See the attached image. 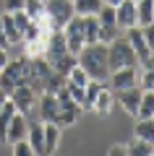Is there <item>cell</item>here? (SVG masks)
Wrapping results in <instances>:
<instances>
[{
    "mask_svg": "<svg viewBox=\"0 0 154 156\" xmlns=\"http://www.w3.org/2000/svg\"><path fill=\"white\" fill-rule=\"evenodd\" d=\"M78 65L86 70L89 78L105 83L107 76H110V65H107V44H102V42H97V44H86L81 52H78Z\"/></svg>",
    "mask_w": 154,
    "mask_h": 156,
    "instance_id": "obj_1",
    "label": "cell"
},
{
    "mask_svg": "<svg viewBox=\"0 0 154 156\" xmlns=\"http://www.w3.org/2000/svg\"><path fill=\"white\" fill-rule=\"evenodd\" d=\"M58 104H60V115H58V125L60 128H68V125H76V120L81 117V107L76 104V99H73L71 94H68V89L63 86L60 91H58Z\"/></svg>",
    "mask_w": 154,
    "mask_h": 156,
    "instance_id": "obj_6",
    "label": "cell"
},
{
    "mask_svg": "<svg viewBox=\"0 0 154 156\" xmlns=\"http://www.w3.org/2000/svg\"><path fill=\"white\" fill-rule=\"evenodd\" d=\"M63 52H68L66 37H63V29H60V31H50V34H47V60L63 55Z\"/></svg>",
    "mask_w": 154,
    "mask_h": 156,
    "instance_id": "obj_16",
    "label": "cell"
},
{
    "mask_svg": "<svg viewBox=\"0 0 154 156\" xmlns=\"http://www.w3.org/2000/svg\"><path fill=\"white\" fill-rule=\"evenodd\" d=\"M107 5H118V3H123V0H105Z\"/></svg>",
    "mask_w": 154,
    "mask_h": 156,
    "instance_id": "obj_43",
    "label": "cell"
},
{
    "mask_svg": "<svg viewBox=\"0 0 154 156\" xmlns=\"http://www.w3.org/2000/svg\"><path fill=\"white\" fill-rule=\"evenodd\" d=\"M126 39L131 42L133 52H136V57H138V65H141L144 60H149V57L154 55V50L146 44V39H144V34H141V29H138V26H131V29H126Z\"/></svg>",
    "mask_w": 154,
    "mask_h": 156,
    "instance_id": "obj_11",
    "label": "cell"
},
{
    "mask_svg": "<svg viewBox=\"0 0 154 156\" xmlns=\"http://www.w3.org/2000/svg\"><path fill=\"white\" fill-rule=\"evenodd\" d=\"M44 13H47V21L52 31H60L73 16V0H44Z\"/></svg>",
    "mask_w": 154,
    "mask_h": 156,
    "instance_id": "obj_4",
    "label": "cell"
},
{
    "mask_svg": "<svg viewBox=\"0 0 154 156\" xmlns=\"http://www.w3.org/2000/svg\"><path fill=\"white\" fill-rule=\"evenodd\" d=\"M115 21H118V29H131V26H138L136 21V0H123L115 5Z\"/></svg>",
    "mask_w": 154,
    "mask_h": 156,
    "instance_id": "obj_13",
    "label": "cell"
},
{
    "mask_svg": "<svg viewBox=\"0 0 154 156\" xmlns=\"http://www.w3.org/2000/svg\"><path fill=\"white\" fill-rule=\"evenodd\" d=\"M37 99H39V94H37L29 83H21V86H16V89L11 91V101L16 104L18 112H24V115H26V112H34Z\"/></svg>",
    "mask_w": 154,
    "mask_h": 156,
    "instance_id": "obj_8",
    "label": "cell"
},
{
    "mask_svg": "<svg viewBox=\"0 0 154 156\" xmlns=\"http://www.w3.org/2000/svg\"><path fill=\"white\" fill-rule=\"evenodd\" d=\"M63 86H66V76L58 73V70H52V73H50V78H47V83H44V91H42V94H58Z\"/></svg>",
    "mask_w": 154,
    "mask_h": 156,
    "instance_id": "obj_31",
    "label": "cell"
},
{
    "mask_svg": "<svg viewBox=\"0 0 154 156\" xmlns=\"http://www.w3.org/2000/svg\"><path fill=\"white\" fill-rule=\"evenodd\" d=\"M66 81H68V83H76V86H86L89 76H86V70H84V68H81V65L76 62V65L71 68V73L66 76Z\"/></svg>",
    "mask_w": 154,
    "mask_h": 156,
    "instance_id": "obj_33",
    "label": "cell"
},
{
    "mask_svg": "<svg viewBox=\"0 0 154 156\" xmlns=\"http://www.w3.org/2000/svg\"><path fill=\"white\" fill-rule=\"evenodd\" d=\"M8 13H11V18H13V23H16V26L21 29V34H24V29H26L29 23H32V18L26 16V11H24V8H21V11H8Z\"/></svg>",
    "mask_w": 154,
    "mask_h": 156,
    "instance_id": "obj_36",
    "label": "cell"
},
{
    "mask_svg": "<svg viewBox=\"0 0 154 156\" xmlns=\"http://www.w3.org/2000/svg\"><path fill=\"white\" fill-rule=\"evenodd\" d=\"M112 99H115L112 89H110V86H102V89H99V94H97V99H94V107H92V109L99 112V115H110Z\"/></svg>",
    "mask_w": 154,
    "mask_h": 156,
    "instance_id": "obj_19",
    "label": "cell"
},
{
    "mask_svg": "<svg viewBox=\"0 0 154 156\" xmlns=\"http://www.w3.org/2000/svg\"><path fill=\"white\" fill-rule=\"evenodd\" d=\"M16 104L11 101V96H8V101L3 107H0V143H6V130H8V125H11V117L16 115Z\"/></svg>",
    "mask_w": 154,
    "mask_h": 156,
    "instance_id": "obj_24",
    "label": "cell"
},
{
    "mask_svg": "<svg viewBox=\"0 0 154 156\" xmlns=\"http://www.w3.org/2000/svg\"><path fill=\"white\" fill-rule=\"evenodd\" d=\"M63 37H66V44H68V52L78 57V52L86 47V37H84V16H73L71 21L63 26Z\"/></svg>",
    "mask_w": 154,
    "mask_h": 156,
    "instance_id": "obj_7",
    "label": "cell"
},
{
    "mask_svg": "<svg viewBox=\"0 0 154 156\" xmlns=\"http://www.w3.org/2000/svg\"><path fill=\"white\" fill-rule=\"evenodd\" d=\"M141 86H131V89H120V91H112V94L118 96V104L123 107V109L128 112L131 117H136L138 112V101H141Z\"/></svg>",
    "mask_w": 154,
    "mask_h": 156,
    "instance_id": "obj_12",
    "label": "cell"
},
{
    "mask_svg": "<svg viewBox=\"0 0 154 156\" xmlns=\"http://www.w3.org/2000/svg\"><path fill=\"white\" fill-rule=\"evenodd\" d=\"M84 37H86V44H97V37H99L97 16H84Z\"/></svg>",
    "mask_w": 154,
    "mask_h": 156,
    "instance_id": "obj_30",
    "label": "cell"
},
{
    "mask_svg": "<svg viewBox=\"0 0 154 156\" xmlns=\"http://www.w3.org/2000/svg\"><path fill=\"white\" fill-rule=\"evenodd\" d=\"M37 112H39V120H42V122H58V115H60L58 96L55 94H39Z\"/></svg>",
    "mask_w": 154,
    "mask_h": 156,
    "instance_id": "obj_10",
    "label": "cell"
},
{
    "mask_svg": "<svg viewBox=\"0 0 154 156\" xmlns=\"http://www.w3.org/2000/svg\"><path fill=\"white\" fill-rule=\"evenodd\" d=\"M0 21H3V29H6V37H8V44H21L24 42V34H21V29L13 23V18H11V13H3L0 16Z\"/></svg>",
    "mask_w": 154,
    "mask_h": 156,
    "instance_id": "obj_20",
    "label": "cell"
},
{
    "mask_svg": "<svg viewBox=\"0 0 154 156\" xmlns=\"http://www.w3.org/2000/svg\"><path fill=\"white\" fill-rule=\"evenodd\" d=\"M136 117H154V91L152 89H144L141 91V101H138Z\"/></svg>",
    "mask_w": 154,
    "mask_h": 156,
    "instance_id": "obj_27",
    "label": "cell"
},
{
    "mask_svg": "<svg viewBox=\"0 0 154 156\" xmlns=\"http://www.w3.org/2000/svg\"><path fill=\"white\" fill-rule=\"evenodd\" d=\"M58 143H60V125L44 122V154H55Z\"/></svg>",
    "mask_w": 154,
    "mask_h": 156,
    "instance_id": "obj_18",
    "label": "cell"
},
{
    "mask_svg": "<svg viewBox=\"0 0 154 156\" xmlns=\"http://www.w3.org/2000/svg\"><path fill=\"white\" fill-rule=\"evenodd\" d=\"M6 3V11H21L24 8V0H3Z\"/></svg>",
    "mask_w": 154,
    "mask_h": 156,
    "instance_id": "obj_39",
    "label": "cell"
},
{
    "mask_svg": "<svg viewBox=\"0 0 154 156\" xmlns=\"http://www.w3.org/2000/svg\"><path fill=\"white\" fill-rule=\"evenodd\" d=\"M105 0H73V11L78 16H97V11L102 8Z\"/></svg>",
    "mask_w": 154,
    "mask_h": 156,
    "instance_id": "obj_26",
    "label": "cell"
},
{
    "mask_svg": "<svg viewBox=\"0 0 154 156\" xmlns=\"http://www.w3.org/2000/svg\"><path fill=\"white\" fill-rule=\"evenodd\" d=\"M26 133H29L26 117H24V112H16V115L11 117V125H8V130H6V146H13L16 140L26 138Z\"/></svg>",
    "mask_w": 154,
    "mask_h": 156,
    "instance_id": "obj_14",
    "label": "cell"
},
{
    "mask_svg": "<svg viewBox=\"0 0 154 156\" xmlns=\"http://www.w3.org/2000/svg\"><path fill=\"white\" fill-rule=\"evenodd\" d=\"M136 21L138 26H146L154 21V0H136Z\"/></svg>",
    "mask_w": 154,
    "mask_h": 156,
    "instance_id": "obj_22",
    "label": "cell"
},
{
    "mask_svg": "<svg viewBox=\"0 0 154 156\" xmlns=\"http://www.w3.org/2000/svg\"><path fill=\"white\" fill-rule=\"evenodd\" d=\"M128 154L131 156H154V143L144 138H133V143H128Z\"/></svg>",
    "mask_w": 154,
    "mask_h": 156,
    "instance_id": "obj_29",
    "label": "cell"
},
{
    "mask_svg": "<svg viewBox=\"0 0 154 156\" xmlns=\"http://www.w3.org/2000/svg\"><path fill=\"white\" fill-rule=\"evenodd\" d=\"M6 101H8V94H6V91H3V89H0V107L6 104Z\"/></svg>",
    "mask_w": 154,
    "mask_h": 156,
    "instance_id": "obj_42",
    "label": "cell"
},
{
    "mask_svg": "<svg viewBox=\"0 0 154 156\" xmlns=\"http://www.w3.org/2000/svg\"><path fill=\"white\" fill-rule=\"evenodd\" d=\"M107 154H110V156H128V146L126 143H115Z\"/></svg>",
    "mask_w": 154,
    "mask_h": 156,
    "instance_id": "obj_38",
    "label": "cell"
},
{
    "mask_svg": "<svg viewBox=\"0 0 154 156\" xmlns=\"http://www.w3.org/2000/svg\"><path fill=\"white\" fill-rule=\"evenodd\" d=\"M8 60H11V57H8V47H0V68L6 65Z\"/></svg>",
    "mask_w": 154,
    "mask_h": 156,
    "instance_id": "obj_41",
    "label": "cell"
},
{
    "mask_svg": "<svg viewBox=\"0 0 154 156\" xmlns=\"http://www.w3.org/2000/svg\"><path fill=\"white\" fill-rule=\"evenodd\" d=\"M136 138L154 143V117H136Z\"/></svg>",
    "mask_w": 154,
    "mask_h": 156,
    "instance_id": "obj_25",
    "label": "cell"
},
{
    "mask_svg": "<svg viewBox=\"0 0 154 156\" xmlns=\"http://www.w3.org/2000/svg\"><path fill=\"white\" fill-rule=\"evenodd\" d=\"M138 86L154 91V55L149 57V60L141 62V70H138Z\"/></svg>",
    "mask_w": 154,
    "mask_h": 156,
    "instance_id": "obj_23",
    "label": "cell"
},
{
    "mask_svg": "<svg viewBox=\"0 0 154 156\" xmlns=\"http://www.w3.org/2000/svg\"><path fill=\"white\" fill-rule=\"evenodd\" d=\"M21 83H26V57L8 60L6 65L0 68V89L11 96V91Z\"/></svg>",
    "mask_w": 154,
    "mask_h": 156,
    "instance_id": "obj_3",
    "label": "cell"
},
{
    "mask_svg": "<svg viewBox=\"0 0 154 156\" xmlns=\"http://www.w3.org/2000/svg\"><path fill=\"white\" fill-rule=\"evenodd\" d=\"M26 140L32 143L34 154H44V122H42V120H39V122H34V125H29Z\"/></svg>",
    "mask_w": 154,
    "mask_h": 156,
    "instance_id": "obj_17",
    "label": "cell"
},
{
    "mask_svg": "<svg viewBox=\"0 0 154 156\" xmlns=\"http://www.w3.org/2000/svg\"><path fill=\"white\" fill-rule=\"evenodd\" d=\"M107 81H110V89H112V91H120V89H131V86H138V65L110 70Z\"/></svg>",
    "mask_w": 154,
    "mask_h": 156,
    "instance_id": "obj_9",
    "label": "cell"
},
{
    "mask_svg": "<svg viewBox=\"0 0 154 156\" xmlns=\"http://www.w3.org/2000/svg\"><path fill=\"white\" fill-rule=\"evenodd\" d=\"M47 34H42L37 39H29V42H21L24 44V57H47Z\"/></svg>",
    "mask_w": 154,
    "mask_h": 156,
    "instance_id": "obj_15",
    "label": "cell"
},
{
    "mask_svg": "<svg viewBox=\"0 0 154 156\" xmlns=\"http://www.w3.org/2000/svg\"><path fill=\"white\" fill-rule=\"evenodd\" d=\"M78 62V57L73 55V52H63V55H58V57H52L50 60V65H52V70H58V73H63V76H68L71 73V68Z\"/></svg>",
    "mask_w": 154,
    "mask_h": 156,
    "instance_id": "obj_21",
    "label": "cell"
},
{
    "mask_svg": "<svg viewBox=\"0 0 154 156\" xmlns=\"http://www.w3.org/2000/svg\"><path fill=\"white\" fill-rule=\"evenodd\" d=\"M138 29H141L144 39H146V44L154 50V21H152V23H146V26H138Z\"/></svg>",
    "mask_w": 154,
    "mask_h": 156,
    "instance_id": "obj_37",
    "label": "cell"
},
{
    "mask_svg": "<svg viewBox=\"0 0 154 156\" xmlns=\"http://www.w3.org/2000/svg\"><path fill=\"white\" fill-rule=\"evenodd\" d=\"M24 11H26V16L32 18H39L44 16V0H24Z\"/></svg>",
    "mask_w": 154,
    "mask_h": 156,
    "instance_id": "obj_32",
    "label": "cell"
},
{
    "mask_svg": "<svg viewBox=\"0 0 154 156\" xmlns=\"http://www.w3.org/2000/svg\"><path fill=\"white\" fill-rule=\"evenodd\" d=\"M50 73H52V65H50L47 57H26V83L37 94L44 91V83H47Z\"/></svg>",
    "mask_w": 154,
    "mask_h": 156,
    "instance_id": "obj_5",
    "label": "cell"
},
{
    "mask_svg": "<svg viewBox=\"0 0 154 156\" xmlns=\"http://www.w3.org/2000/svg\"><path fill=\"white\" fill-rule=\"evenodd\" d=\"M0 47H11L8 44V37H6V29H3V21H0Z\"/></svg>",
    "mask_w": 154,
    "mask_h": 156,
    "instance_id": "obj_40",
    "label": "cell"
},
{
    "mask_svg": "<svg viewBox=\"0 0 154 156\" xmlns=\"http://www.w3.org/2000/svg\"><path fill=\"white\" fill-rule=\"evenodd\" d=\"M102 81H94V78H89L86 81V86H84V109H92L94 107V99H97V94H99V89H102Z\"/></svg>",
    "mask_w": 154,
    "mask_h": 156,
    "instance_id": "obj_28",
    "label": "cell"
},
{
    "mask_svg": "<svg viewBox=\"0 0 154 156\" xmlns=\"http://www.w3.org/2000/svg\"><path fill=\"white\" fill-rule=\"evenodd\" d=\"M118 37H120V29H118V26H102V23H99V37H97V42L110 44V42H115Z\"/></svg>",
    "mask_w": 154,
    "mask_h": 156,
    "instance_id": "obj_34",
    "label": "cell"
},
{
    "mask_svg": "<svg viewBox=\"0 0 154 156\" xmlns=\"http://www.w3.org/2000/svg\"><path fill=\"white\" fill-rule=\"evenodd\" d=\"M107 65H110V70L138 65V57H136V52H133L131 42H128L126 37H118L115 42L107 44Z\"/></svg>",
    "mask_w": 154,
    "mask_h": 156,
    "instance_id": "obj_2",
    "label": "cell"
},
{
    "mask_svg": "<svg viewBox=\"0 0 154 156\" xmlns=\"http://www.w3.org/2000/svg\"><path fill=\"white\" fill-rule=\"evenodd\" d=\"M11 148H13V156H34V148H32V143H29L26 138L16 140Z\"/></svg>",
    "mask_w": 154,
    "mask_h": 156,
    "instance_id": "obj_35",
    "label": "cell"
}]
</instances>
